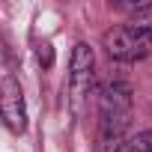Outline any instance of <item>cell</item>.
<instances>
[{
	"mask_svg": "<svg viewBox=\"0 0 152 152\" xmlns=\"http://www.w3.org/2000/svg\"><path fill=\"white\" fill-rule=\"evenodd\" d=\"M128 125H131V87L122 81H110L102 90V102H99L96 152H119V146L125 143Z\"/></svg>",
	"mask_w": 152,
	"mask_h": 152,
	"instance_id": "cell-1",
	"label": "cell"
},
{
	"mask_svg": "<svg viewBox=\"0 0 152 152\" xmlns=\"http://www.w3.org/2000/svg\"><path fill=\"white\" fill-rule=\"evenodd\" d=\"M93 66H96V57H93V48L87 42H78L72 51V63H69V96H72V110L81 113L87 96H90V87H93Z\"/></svg>",
	"mask_w": 152,
	"mask_h": 152,
	"instance_id": "cell-2",
	"label": "cell"
},
{
	"mask_svg": "<svg viewBox=\"0 0 152 152\" xmlns=\"http://www.w3.org/2000/svg\"><path fill=\"white\" fill-rule=\"evenodd\" d=\"M102 45H104L107 57L116 60V63H137V60H143L146 54H152V42L143 39L140 33H134V30L125 27V24L110 27V30L102 36Z\"/></svg>",
	"mask_w": 152,
	"mask_h": 152,
	"instance_id": "cell-3",
	"label": "cell"
},
{
	"mask_svg": "<svg viewBox=\"0 0 152 152\" xmlns=\"http://www.w3.org/2000/svg\"><path fill=\"white\" fill-rule=\"evenodd\" d=\"M0 119L12 134L27 131V102L24 90L12 75H0Z\"/></svg>",
	"mask_w": 152,
	"mask_h": 152,
	"instance_id": "cell-4",
	"label": "cell"
},
{
	"mask_svg": "<svg viewBox=\"0 0 152 152\" xmlns=\"http://www.w3.org/2000/svg\"><path fill=\"white\" fill-rule=\"evenodd\" d=\"M125 27H131L134 33H140L143 39L152 42V3H140V6L131 12V18L125 21Z\"/></svg>",
	"mask_w": 152,
	"mask_h": 152,
	"instance_id": "cell-5",
	"label": "cell"
},
{
	"mask_svg": "<svg viewBox=\"0 0 152 152\" xmlns=\"http://www.w3.org/2000/svg\"><path fill=\"white\" fill-rule=\"evenodd\" d=\"M119 152H152V131H137L119 146Z\"/></svg>",
	"mask_w": 152,
	"mask_h": 152,
	"instance_id": "cell-6",
	"label": "cell"
},
{
	"mask_svg": "<svg viewBox=\"0 0 152 152\" xmlns=\"http://www.w3.org/2000/svg\"><path fill=\"white\" fill-rule=\"evenodd\" d=\"M36 60H39L42 69H51L54 66V48H51V42H39L36 45Z\"/></svg>",
	"mask_w": 152,
	"mask_h": 152,
	"instance_id": "cell-7",
	"label": "cell"
}]
</instances>
